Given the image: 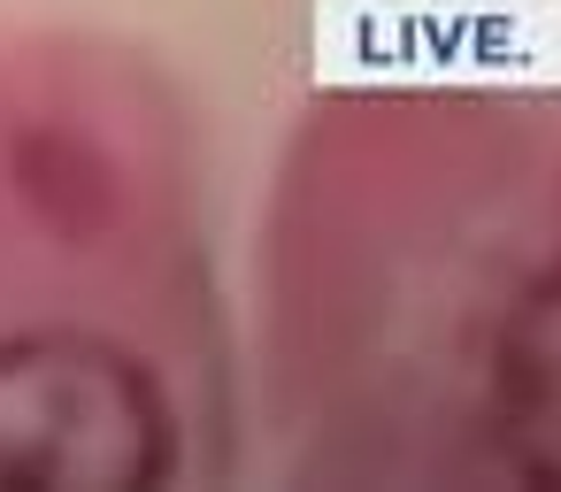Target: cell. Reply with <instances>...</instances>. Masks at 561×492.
I'll use <instances>...</instances> for the list:
<instances>
[{"mask_svg": "<svg viewBox=\"0 0 561 492\" xmlns=\"http://www.w3.org/2000/svg\"><path fill=\"white\" fill-rule=\"evenodd\" d=\"M170 408L154 377L78 331L0 346V484L101 492L154 484L170 469Z\"/></svg>", "mask_w": 561, "mask_h": 492, "instance_id": "6da1fadb", "label": "cell"}, {"mask_svg": "<svg viewBox=\"0 0 561 492\" xmlns=\"http://www.w3.org/2000/svg\"><path fill=\"white\" fill-rule=\"evenodd\" d=\"M500 446L561 484V270L515 308L500 339Z\"/></svg>", "mask_w": 561, "mask_h": 492, "instance_id": "7a4b0ae2", "label": "cell"}]
</instances>
